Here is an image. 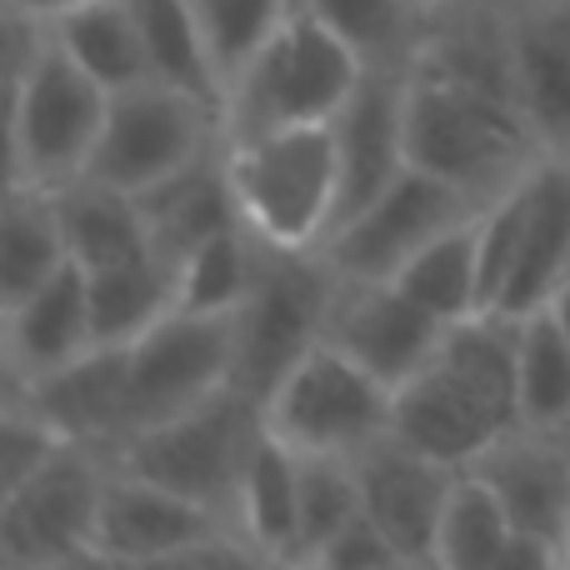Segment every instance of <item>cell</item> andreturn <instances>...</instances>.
<instances>
[{
	"label": "cell",
	"mask_w": 570,
	"mask_h": 570,
	"mask_svg": "<svg viewBox=\"0 0 570 570\" xmlns=\"http://www.w3.org/2000/svg\"><path fill=\"white\" fill-rule=\"evenodd\" d=\"M411 166L491 206L546 156L515 100L501 6L435 10L421 56L405 70Z\"/></svg>",
	"instance_id": "1"
},
{
	"label": "cell",
	"mask_w": 570,
	"mask_h": 570,
	"mask_svg": "<svg viewBox=\"0 0 570 570\" xmlns=\"http://www.w3.org/2000/svg\"><path fill=\"white\" fill-rule=\"evenodd\" d=\"M110 90L90 80L46 26L10 16V186L60 190L96 156Z\"/></svg>",
	"instance_id": "2"
},
{
	"label": "cell",
	"mask_w": 570,
	"mask_h": 570,
	"mask_svg": "<svg viewBox=\"0 0 570 570\" xmlns=\"http://www.w3.org/2000/svg\"><path fill=\"white\" fill-rule=\"evenodd\" d=\"M226 170L250 236L285 250H321L331 240L341 220V156L331 120L226 140Z\"/></svg>",
	"instance_id": "3"
},
{
	"label": "cell",
	"mask_w": 570,
	"mask_h": 570,
	"mask_svg": "<svg viewBox=\"0 0 570 570\" xmlns=\"http://www.w3.org/2000/svg\"><path fill=\"white\" fill-rule=\"evenodd\" d=\"M361 76L365 66L355 50L305 0H295L276 36L226 90V140L281 126H325L351 100Z\"/></svg>",
	"instance_id": "4"
},
{
	"label": "cell",
	"mask_w": 570,
	"mask_h": 570,
	"mask_svg": "<svg viewBox=\"0 0 570 570\" xmlns=\"http://www.w3.org/2000/svg\"><path fill=\"white\" fill-rule=\"evenodd\" d=\"M261 435H266V411L246 391L220 385L216 395L190 405L186 415L130 435L116 451V465L186 495V501H196L200 511H210L220 525L236 531L240 485H246Z\"/></svg>",
	"instance_id": "5"
},
{
	"label": "cell",
	"mask_w": 570,
	"mask_h": 570,
	"mask_svg": "<svg viewBox=\"0 0 570 570\" xmlns=\"http://www.w3.org/2000/svg\"><path fill=\"white\" fill-rule=\"evenodd\" d=\"M335 291H341V276L325 261V250H285L256 236V276L230 315V331H236L230 385L266 405L271 391L325 341Z\"/></svg>",
	"instance_id": "6"
},
{
	"label": "cell",
	"mask_w": 570,
	"mask_h": 570,
	"mask_svg": "<svg viewBox=\"0 0 570 570\" xmlns=\"http://www.w3.org/2000/svg\"><path fill=\"white\" fill-rule=\"evenodd\" d=\"M220 146H226V120L216 106L160 80H140L110 96L86 176L126 196H146L150 186L180 176Z\"/></svg>",
	"instance_id": "7"
},
{
	"label": "cell",
	"mask_w": 570,
	"mask_h": 570,
	"mask_svg": "<svg viewBox=\"0 0 570 570\" xmlns=\"http://www.w3.org/2000/svg\"><path fill=\"white\" fill-rule=\"evenodd\" d=\"M395 391L375 381L341 345L321 341L291 375L271 391L266 431L301 455H361L381 435H391Z\"/></svg>",
	"instance_id": "8"
},
{
	"label": "cell",
	"mask_w": 570,
	"mask_h": 570,
	"mask_svg": "<svg viewBox=\"0 0 570 570\" xmlns=\"http://www.w3.org/2000/svg\"><path fill=\"white\" fill-rule=\"evenodd\" d=\"M116 455L66 445L26 485L0 495V570H60L96 546L100 495Z\"/></svg>",
	"instance_id": "9"
},
{
	"label": "cell",
	"mask_w": 570,
	"mask_h": 570,
	"mask_svg": "<svg viewBox=\"0 0 570 570\" xmlns=\"http://www.w3.org/2000/svg\"><path fill=\"white\" fill-rule=\"evenodd\" d=\"M475 210H481V200L455 190L451 180L405 166L371 206L341 220L321 250L341 281H395L435 236L471 220Z\"/></svg>",
	"instance_id": "10"
},
{
	"label": "cell",
	"mask_w": 570,
	"mask_h": 570,
	"mask_svg": "<svg viewBox=\"0 0 570 570\" xmlns=\"http://www.w3.org/2000/svg\"><path fill=\"white\" fill-rule=\"evenodd\" d=\"M236 371V331L230 315L170 311L130 341V435L166 425L230 385Z\"/></svg>",
	"instance_id": "11"
},
{
	"label": "cell",
	"mask_w": 570,
	"mask_h": 570,
	"mask_svg": "<svg viewBox=\"0 0 570 570\" xmlns=\"http://www.w3.org/2000/svg\"><path fill=\"white\" fill-rule=\"evenodd\" d=\"M445 331L451 325L425 311L421 301H411L395 281H341L325 341L341 345L351 361H361L375 381L401 391L441 355Z\"/></svg>",
	"instance_id": "12"
},
{
	"label": "cell",
	"mask_w": 570,
	"mask_h": 570,
	"mask_svg": "<svg viewBox=\"0 0 570 570\" xmlns=\"http://www.w3.org/2000/svg\"><path fill=\"white\" fill-rule=\"evenodd\" d=\"M361 471V515L421 570H431L435 535H441L445 505L455 495L461 471L445 461H431L415 445L381 435L375 445H365L355 455Z\"/></svg>",
	"instance_id": "13"
},
{
	"label": "cell",
	"mask_w": 570,
	"mask_h": 570,
	"mask_svg": "<svg viewBox=\"0 0 570 570\" xmlns=\"http://www.w3.org/2000/svg\"><path fill=\"white\" fill-rule=\"evenodd\" d=\"M505 505L521 535L570 546V431H535L511 425L481 461L471 465Z\"/></svg>",
	"instance_id": "14"
},
{
	"label": "cell",
	"mask_w": 570,
	"mask_h": 570,
	"mask_svg": "<svg viewBox=\"0 0 570 570\" xmlns=\"http://www.w3.org/2000/svg\"><path fill=\"white\" fill-rule=\"evenodd\" d=\"M6 391L36 405L70 445L116 455L130 441V345H90L40 381H6Z\"/></svg>",
	"instance_id": "15"
},
{
	"label": "cell",
	"mask_w": 570,
	"mask_h": 570,
	"mask_svg": "<svg viewBox=\"0 0 570 570\" xmlns=\"http://www.w3.org/2000/svg\"><path fill=\"white\" fill-rule=\"evenodd\" d=\"M331 130L335 156H341V220H351L411 166V150H405V70H365L351 100L331 116Z\"/></svg>",
	"instance_id": "16"
},
{
	"label": "cell",
	"mask_w": 570,
	"mask_h": 570,
	"mask_svg": "<svg viewBox=\"0 0 570 570\" xmlns=\"http://www.w3.org/2000/svg\"><path fill=\"white\" fill-rule=\"evenodd\" d=\"M505 50L521 116L546 156L570 160V0L505 10Z\"/></svg>",
	"instance_id": "17"
},
{
	"label": "cell",
	"mask_w": 570,
	"mask_h": 570,
	"mask_svg": "<svg viewBox=\"0 0 570 570\" xmlns=\"http://www.w3.org/2000/svg\"><path fill=\"white\" fill-rule=\"evenodd\" d=\"M505 431H511V421H501V415H495L461 375L445 371L441 361H431L415 381H405L391 405L395 441L415 445L421 455L455 465V471H471Z\"/></svg>",
	"instance_id": "18"
},
{
	"label": "cell",
	"mask_w": 570,
	"mask_h": 570,
	"mask_svg": "<svg viewBox=\"0 0 570 570\" xmlns=\"http://www.w3.org/2000/svg\"><path fill=\"white\" fill-rule=\"evenodd\" d=\"M216 531H230V525H220L216 515L200 511L186 495L166 491V485L126 471V465H110L106 495H100V521H96V546L106 556L140 570L206 541Z\"/></svg>",
	"instance_id": "19"
},
{
	"label": "cell",
	"mask_w": 570,
	"mask_h": 570,
	"mask_svg": "<svg viewBox=\"0 0 570 570\" xmlns=\"http://www.w3.org/2000/svg\"><path fill=\"white\" fill-rule=\"evenodd\" d=\"M525 190V230H521V256L511 266L501 301L491 311L525 315L546 311L570 276V160L541 156L521 180Z\"/></svg>",
	"instance_id": "20"
},
{
	"label": "cell",
	"mask_w": 570,
	"mask_h": 570,
	"mask_svg": "<svg viewBox=\"0 0 570 570\" xmlns=\"http://www.w3.org/2000/svg\"><path fill=\"white\" fill-rule=\"evenodd\" d=\"M96 345V325H90V285L86 271L70 261L46 285L20 295L6 305V381L26 385L40 375L60 371L66 361L86 355Z\"/></svg>",
	"instance_id": "21"
},
{
	"label": "cell",
	"mask_w": 570,
	"mask_h": 570,
	"mask_svg": "<svg viewBox=\"0 0 570 570\" xmlns=\"http://www.w3.org/2000/svg\"><path fill=\"white\" fill-rule=\"evenodd\" d=\"M136 200H140V210H146L150 246H156V256L170 261V266H180L190 250L206 246L220 230L246 226V220H240L236 186H230V170H226V146L210 150L196 166H186L180 176L150 186L146 196H136Z\"/></svg>",
	"instance_id": "22"
},
{
	"label": "cell",
	"mask_w": 570,
	"mask_h": 570,
	"mask_svg": "<svg viewBox=\"0 0 570 570\" xmlns=\"http://www.w3.org/2000/svg\"><path fill=\"white\" fill-rule=\"evenodd\" d=\"M50 196H56V216H60V230H66V250L80 271L156 256L146 210H140L136 196H126L116 186H100L90 176L70 180V186L50 190Z\"/></svg>",
	"instance_id": "23"
},
{
	"label": "cell",
	"mask_w": 570,
	"mask_h": 570,
	"mask_svg": "<svg viewBox=\"0 0 570 570\" xmlns=\"http://www.w3.org/2000/svg\"><path fill=\"white\" fill-rule=\"evenodd\" d=\"M46 30L90 80H100V86L110 90V96L140 86V80H150L146 40H140L130 0H90V6L50 20Z\"/></svg>",
	"instance_id": "24"
},
{
	"label": "cell",
	"mask_w": 570,
	"mask_h": 570,
	"mask_svg": "<svg viewBox=\"0 0 570 570\" xmlns=\"http://www.w3.org/2000/svg\"><path fill=\"white\" fill-rule=\"evenodd\" d=\"M130 10H136L140 40H146L150 80L176 86L186 96H200L226 120V86L216 76V60H210L196 0H130Z\"/></svg>",
	"instance_id": "25"
},
{
	"label": "cell",
	"mask_w": 570,
	"mask_h": 570,
	"mask_svg": "<svg viewBox=\"0 0 570 570\" xmlns=\"http://www.w3.org/2000/svg\"><path fill=\"white\" fill-rule=\"evenodd\" d=\"M365 70H411L435 26L431 0H305Z\"/></svg>",
	"instance_id": "26"
},
{
	"label": "cell",
	"mask_w": 570,
	"mask_h": 570,
	"mask_svg": "<svg viewBox=\"0 0 570 570\" xmlns=\"http://www.w3.org/2000/svg\"><path fill=\"white\" fill-rule=\"evenodd\" d=\"M96 345H130L176 311V266L160 256H136L120 266L86 271Z\"/></svg>",
	"instance_id": "27"
},
{
	"label": "cell",
	"mask_w": 570,
	"mask_h": 570,
	"mask_svg": "<svg viewBox=\"0 0 570 570\" xmlns=\"http://www.w3.org/2000/svg\"><path fill=\"white\" fill-rule=\"evenodd\" d=\"M295 511H301V455L276 435H261L240 485L236 535H246L276 566H295Z\"/></svg>",
	"instance_id": "28"
},
{
	"label": "cell",
	"mask_w": 570,
	"mask_h": 570,
	"mask_svg": "<svg viewBox=\"0 0 570 570\" xmlns=\"http://www.w3.org/2000/svg\"><path fill=\"white\" fill-rule=\"evenodd\" d=\"M70 266L66 230L56 216V196L36 186H10L6 220H0V311L46 285Z\"/></svg>",
	"instance_id": "29"
},
{
	"label": "cell",
	"mask_w": 570,
	"mask_h": 570,
	"mask_svg": "<svg viewBox=\"0 0 570 570\" xmlns=\"http://www.w3.org/2000/svg\"><path fill=\"white\" fill-rule=\"evenodd\" d=\"M481 210H475L471 220H461V226H451L445 236H435L431 246L395 276V285H401L411 301H421L425 311L441 315L445 325L485 311V301H481V236H475Z\"/></svg>",
	"instance_id": "30"
},
{
	"label": "cell",
	"mask_w": 570,
	"mask_h": 570,
	"mask_svg": "<svg viewBox=\"0 0 570 570\" xmlns=\"http://www.w3.org/2000/svg\"><path fill=\"white\" fill-rule=\"evenodd\" d=\"M355 521H361V471L351 455H301V511H295L291 570H305Z\"/></svg>",
	"instance_id": "31"
},
{
	"label": "cell",
	"mask_w": 570,
	"mask_h": 570,
	"mask_svg": "<svg viewBox=\"0 0 570 570\" xmlns=\"http://www.w3.org/2000/svg\"><path fill=\"white\" fill-rule=\"evenodd\" d=\"M511 535L515 525L505 515V505L491 495V485L481 475L461 471L451 505H445L441 535H435L431 570H495Z\"/></svg>",
	"instance_id": "32"
},
{
	"label": "cell",
	"mask_w": 570,
	"mask_h": 570,
	"mask_svg": "<svg viewBox=\"0 0 570 570\" xmlns=\"http://www.w3.org/2000/svg\"><path fill=\"white\" fill-rule=\"evenodd\" d=\"M521 425L570 431V335L551 305L521 321Z\"/></svg>",
	"instance_id": "33"
},
{
	"label": "cell",
	"mask_w": 570,
	"mask_h": 570,
	"mask_svg": "<svg viewBox=\"0 0 570 570\" xmlns=\"http://www.w3.org/2000/svg\"><path fill=\"white\" fill-rule=\"evenodd\" d=\"M256 276V236L246 226H230L196 246L176 266V311L190 315H236Z\"/></svg>",
	"instance_id": "34"
},
{
	"label": "cell",
	"mask_w": 570,
	"mask_h": 570,
	"mask_svg": "<svg viewBox=\"0 0 570 570\" xmlns=\"http://www.w3.org/2000/svg\"><path fill=\"white\" fill-rule=\"evenodd\" d=\"M295 0H196L200 30H206L210 60L220 86H236V76L256 60V50L276 36V26L291 16Z\"/></svg>",
	"instance_id": "35"
},
{
	"label": "cell",
	"mask_w": 570,
	"mask_h": 570,
	"mask_svg": "<svg viewBox=\"0 0 570 570\" xmlns=\"http://www.w3.org/2000/svg\"><path fill=\"white\" fill-rule=\"evenodd\" d=\"M66 435L46 421L30 401L6 391V405H0V495L26 485L40 465H50L60 451H66Z\"/></svg>",
	"instance_id": "36"
},
{
	"label": "cell",
	"mask_w": 570,
	"mask_h": 570,
	"mask_svg": "<svg viewBox=\"0 0 570 570\" xmlns=\"http://www.w3.org/2000/svg\"><path fill=\"white\" fill-rule=\"evenodd\" d=\"M305 570H421V566L405 561V556L361 515V521L345 525Z\"/></svg>",
	"instance_id": "37"
},
{
	"label": "cell",
	"mask_w": 570,
	"mask_h": 570,
	"mask_svg": "<svg viewBox=\"0 0 570 570\" xmlns=\"http://www.w3.org/2000/svg\"><path fill=\"white\" fill-rule=\"evenodd\" d=\"M140 570H285V566L261 556L246 535L216 531V535H206V541L186 546V551L166 556V561H156V566H140Z\"/></svg>",
	"instance_id": "38"
},
{
	"label": "cell",
	"mask_w": 570,
	"mask_h": 570,
	"mask_svg": "<svg viewBox=\"0 0 570 570\" xmlns=\"http://www.w3.org/2000/svg\"><path fill=\"white\" fill-rule=\"evenodd\" d=\"M495 570H566V551L551 541H535V535H511V546L501 551Z\"/></svg>",
	"instance_id": "39"
},
{
	"label": "cell",
	"mask_w": 570,
	"mask_h": 570,
	"mask_svg": "<svg viewBox=\"0 0 570 570\" xmlns=\"http://www.w3.org/2000/svg\"><path fill=\"white\" fill-rule=\"evenodd\" d=\"M90 6V0H6V16H26L36 26H50V20L70 16V10Z\"/></svg>",
	"instance_id": "40"
},
{
	"label": "cell",
	"mask_w": 570,
	"mask_h": 570,
	"mask_svg": "<svg viewBox=\"0 0 570 570\" xmlns=\"http://www.w3.org/2000/svg\"><path fill=\"white\" fill-rule=\"evenodd\" d=\"M60 570H136V566H126V561H116V556H106L100 546H90V551H80V556H70Z\"/></svg>",
	"instance_id": "41"
},
{
	"label": "cell",
	"mask_w": 570,
	"mask_h": 570,
	"mask_svg": "<svg viewBox=\"0 0 570 570\" xmlns=\"http://www.w3.org/2000/svg\"><path fill=\"white\" fill-rule=\"evenodd\" d=\"M551 311H556V321H561V325H566V335H570V276L561 281V291H556Z\"/></svg>",
	"instance_id": "42"
},
{
	"label": "cell",
	"mask_w": 570,
	"mask_h": 570,
	"mask_svg": "<svg viewBox=\"0 0 570 570\" xmlns=\"http://www.w3.org/2000/svg\"><path fill=\"white\" fill-rule=\"evenodd\" d=\"M465 6H485V0H431V10H465Z\"/></svg>",
	"instance_id": "43"
},
{
	"label": "cell",
	"mask_w": 570,
	"mask_h": 570,
	"mask_svg": "<svg viewBox=\"0 0 570 570\" xmlns=\"http://www.w3.org/2000/svg\"><path fill=\"white\" fill-rule=\"evenodd\" d=\"M495 6H505V10H515V6H551V0H495Z\"/></svg>",
	"instance_id": "44"
},
{
	"label": "cell",
	"mask_w": 570,
	"mask_h": 570,
	"mask_svg": "<svg viewBox=\"0 0 570 570\" xmlns=\"http://www.w3.org/2000/svg\"><path fill=\"white\" fill-rule=\"evenodd\" d=\"M566 570H570V546H566Z\"/></svg>",
	"instance_id": "45"
}]
</instances>
